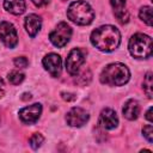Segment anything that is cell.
Wrapping results in <instances>:
<instances>
[{"mask_svg": "<svg viewBox=\"0 0 153 153\" xmlns=\"http://www.w3.org/2000/svg\"><path fill=\"white\" fill-rule=\"evenodd\" d=\"M91 43L100 51H112L118 48L121 43V33L117 27L112 25H102L92 31Z\"/></svg>", "mask_w": 153, "mask_h": 153, "instance_id": "6da1fadb", "label": "cell"}, {"mask_svg": "<svg viewBox=\"0 0 153 153\" xmlns=\"http://www.w3.org/2000/svg\"><path fill=\"white\" fill-rule=\"evenodd\" d=\"M130 79L128 67L121 62L108 65L100 73V81L109 86H122Z\"/></svg>", "mask_w": 153, "mask_h": 153, "instance_id": "7a4b0ae2", "label": "cell"}, {"mask_svg": "<svg viewBox=\"0 0 153 153\" xmlns=\"http://www.w3.org/2000/svg\"><path fill=\"white\" fill-rule=\"evenodd\" d=\"M67 17L71 22L78 25H88L93 22L94 11L91 5L84 0L73 1L67 10Z\"/></svg>", "mask_w": 153, "mask_h": 153, "instance_id": "3957f363", "label": "cell"}, {"mask_svg": "<svg viewBox=\"0 0 153 153\" xmlns=\"http://www.w3.org/2000/svg\"><path fill=\"white\" fill-rule=\"evenodd\" d=\"M128 49L135 59H147L152 55V38L145 33H135L129 39Z\"/></svg>", "mask_w": 153, "mask_h": 153, "instance_id": "277c9868", "label": "cell"}, {"mask_svg": "<svg viewBox=\"0 0 153 153\" xmlns=\"http://www.w3.org/2000/svg\"><path fill=\"white\" fill-rule=\"evenodd\" d=\"M71 36H72V27L65 23V22H61L56 25V27L50 32L49 35V39L50 42L57 47V48H62L65 47L69 39H71Z\"/></svg>", "mask_w": 153, "mask_h": 153, "instance_id": "5b68a950", "label": "cell"}, {"mask_svg": "<svg viewBox=\"0 0 153 153\" xmlns=\"http://www.w3.org/2000/svg\"><path fill=\"white\" fill-rule=\"evenodd\" d=\"M85 62V54L81 49L74 48L66 59V69L71 75H78L80 67Z\"/></svg>", "mask_w": 153, "mask_h": 153, "instance_id": "8992f818", "label": "cell"}, {"mask_svg": "<svg viewBox=\"0 0 153 153\" xmlns=\"http://www.w3.org/2000/svg\"><path fill=\"white\" fill-rule=\"evenodd\" d=\"M0 39L7 48H14L18 43V35L13 24L8 22L0 23Z\"/></svg>", "mask_w": 153, "mask_h": 153, "instance_id": "52a82bcc", "label": "cell"}, {"mask_svg": "<svg viewBox=\"0 0 153 153\" xmlns=\"http://www.w3.org/2000/svg\"><path fill=\"white\" fill-rule=\"evenodd\" d=\"M90 118V115L86 110L79 108V106H75V108H72L67 115H66V122L68 126L71 127H82L84 124H86V122L88 121Z\"/></svg>", "mask_w": 153, "mask_h": 153, "instance_id": "ba28073f", "label": "cell"}, {"mask_svg": "<svg viewBox=\"0 0 153 153\" xmlns=\"http://www.w3.org/2000/svg\"><path fill=\"white\" fill-rule=\"evenodd\" d=\"M43 67L45 71H48V73L51 76H60L61 74V69H62V61L60 55L55 54V53H50L48 55H45L42 60Z\"/></svg>", "mask_w": 153, "mask_h": 153, "instance_id": "9c48e42d", "label": "cell"}, {"mask_svg": "<svg viewBox=\"0 0 153 153\" xmlns=\"http://www.w3.org/2000/svg\"><path fill=\"white\" fill-rule=\"evenodd\" d=\"M42 114V105L39 103H35L32 105L25 106L19 110V118L22 122L26 124H32L36 123Z\"/></svg>", "mask_w": 153, "mask_h": 153, "instance_id": "30bf717a", "label": "cell"}, {"mask_svg": "<svg viewBox=\"0 0 153 153\" xmlns=\"http://www.w3.org/2000/svg\"><path fill=\"white\" fill-rule=\"evenodd\" d=\"M99 124L103 129H115L118 124V117L116 111L110 108L103 109L99 115Z\"/></svg>", "mask_w": 153, "mask_h": 153, "instance_id": "8fae6325", "label": "cell"}, {"mask_svg": "<svg viewBox=\"0 0 153 153\" xmlns=\"http://www.w3.org/2000/svg\"><path fill=\"white\" fill-rule=\"evenodd\" d=\"M24 26H25V30L29 33V36L35 37L39 32V30H41L42 19L37 14H33V13L32 14H29L25 18V20H24Z\"/></svg>", "mask_w": 153, "mask_h": 153, "instance_id": "7c38bea8", "label": "cell"}, {"mask_svg": "<svg viewBox=\"0 0 153 153\" xmlns=\"http://www.w3.org/2000/svg\"><path fill=\"white\" fill-rule=\"evenodd\" d=\"M114 8V14L121 24H124L129 19V13L126 10V0H110Z\"/></svg>", "mask_w": 153, "mask_h": 153, "instance_id": "4fadbf2b", "label": "cell"}, {"mask_svg": "<svg viewBox=\"0 0 153 153\" xmlns=\"http://www.w3.org/2000/svg\"><path fill=\"white\" fill-rule=\"evenodd\" d=\"M122 112H123V116L127 120H129V121L136 120L139 117V115H140V105H139L137 100H135V99L127 100L126 104L123 105Z\"/></svg>", "mask_w": 153, "mask_h": 153, "instance_id": "5bb4252c", "label": "cell"}, {"mask_svg": "<svg viewBox=\"0 0 153 153\" xmlns=\"http://www.w3.org/2000/svg\"><path fill=\"white\" fill-rule=\"evenodd\" d=\"M4 7L7 12L14 16H19L25 12L26 5L24 0H4Z\"/></svg>", "mask_w": 153, "mask_h": 153, "instance_id": "9a60e30c", "label": "cell"}, {"mask_svg": "<svg viewBox=\"0 0 153 153\" xmlns=\"http://www.w3.org/2000/svg\"><path fill=\"white\" fill-rule=\"evenodd\" d=\"M140 19L147 24L148 26H152V7L151 6H142L139 11Z\"/></svg>", "mask_w": 153, "mask_h": 153, "instance_id": "2e32d148", "label": "cell"}, {"mask_svg": "<svg viewBox=\"0 0 153 153\" xmlns=\"http://www.w3.org/2000/svg\"><path fill=\"white\" fill-rule=\"evenodd\" d=\"M152 73L148 72L146 75H145V79H143V84H142V87H143V91L145 93L147 94L148 98H152L153 97V92H152Z\"/></svg>", "mask_w": 153, "mask_h": 153, "instance_id": "e0dca14e", "label": "cell"}, {"mask_svg": "<svg viewBox=\"0 0 153 153\" xmlns=\"http://www.w3.org/2000/svg\"><path fill=\"white\" fill-rule=\"evenodd\" d=\"M24 74L22 73V72H19V71H12V72H10L8 73V75H7V79H8V81L11 82V84H13V85H19L23 80H24Z\"/></svg>", "mask_w": 153, "mask_h": 153, "instance_id": "ac0fdd59", "label": "cell"}, {"mask_svg": "<svg viewBox=\"0 0 153 153\" xmlns=\"http://www.w3.org/2000/svg\"><path fill=\"white\" fill-rule=\"evenodd\" d=\"M43 141H44L43 135L39 134V133H35V134H32V136L30 137L29 143H30V146H31L32 149H37V148H39V147L42 146Z\"/></svg>", "mask_w": 153, "mask_h": 153, "instance_id": "d6986e66", "label": "cell"}, {"mask_svg": "<svg viewBox=\"0 0 153 153\" xmlns=\"http://www.w3.org/2000/svg\"><path fill=\"white\" fill-rule=\"evenodd\" d=\"M142 134H143V136L146 137V140H147L149 143H152V141H153V128H152V124L145 126V127L142 128Z\"/></svg>", "mask_w": 153, "mask_h": 153, "instance_id": "ffe728a7", "label": "cell"}, {"mask_svg": "<svg viewBox=\"0 0 153 153\" xmlns=\"http://www.w3.org/2000/svg\"><path fill=\"white\" fill-rule=\"evenodd\" d=\"M13 63H14V66L18 67V68H25V67H27L29 61H27V59L24 57V56H18V57H16V59L13 60Z\"/></svg>", "mask_w": 153, "mask_h": 153, "instance_id": "44dd1931", "label": "cell"}, {"mask_svg": "<svg viewBox=\"0 0 153 153\" xmlns=\"http://www.w3.org/2000/svg\"><path fill=\"white\" fill-rule=\"evenodd\" d=\"M49 1H50V0H31V2H32L35 6H37V7L45 6V5H48Z\"/></svg>", "mask_w": 153, "mask_h": 153, "instance_id": "7402d4cb", "label": "cell"}, {"mask_svg": "<svg viewBox=\"0 0 153 153\" xmlns=\"http://www.w3.org/2000/svg\"><path fill=\"white\" fill-rule=\"evenodd\" d=\"M61 94H62V98H63L65 100H74V99H75V96H74L73 93H66V92H62Z\"/></svg>", "mask_w": 153, "mask_h": 153, "instance_id": "603a6c76", "label": "cell"}, {"mask_svg": "<svg viewBox=\"0 0 153 153\" xmlns=\"http://www.w3.org/2000/svg\"><path fill=\"white\" fill-rule=\"evenodd\" d=\"M146 118H147L149 122L153 121V118H152V108H149V109L147 110V112H146Z\"/></svg>", "mask_w": 153, "mask_h": 153, "instance_id": "cb8c5ba5", "label": "cell"}, {"mask_svg": "<svg viewBox=\"0 0 153 153\" xmlns=\"http://www.w3.org/2000/svg\"><path fill=\"white\" fill-rule=\"evenodd\" d=\"M23 96H24V97H22V99H23V100H27V99H30V98H31V94H30V93H24Z\"/></svg>", "mask_w": 153, "mask_h": 153, "instance_id": "d4e9b609", "label": "cell"}, {"mask_svg": "<svg viewBox=\"0 0 153 153\" xmlns=\"http://www.w3.org/2000/svg\"><path fill=\"white\" fill-rule=\"evenodd\" d=\"M4 93H5V90H4V86H2V84L0 82V97H2V96H4Z\"/></svg>", "mask_w": 153, "mask_h": 153, "instance_id": "484cf974", "label": "cell"}, {"mask_svg": "<svg viewBox=\"0 0 153 153\" xmlns=\"http://www.w3.org/2000/svg\"><path fill=\"white\" fill-rule=\"evenodd\" d=\"M0 123H1V117H0Z\"/></svg>", "mask_w": 153, "mask_h": 153, "instance_id": "4316f807", "label": "cell"}]
</instances>
